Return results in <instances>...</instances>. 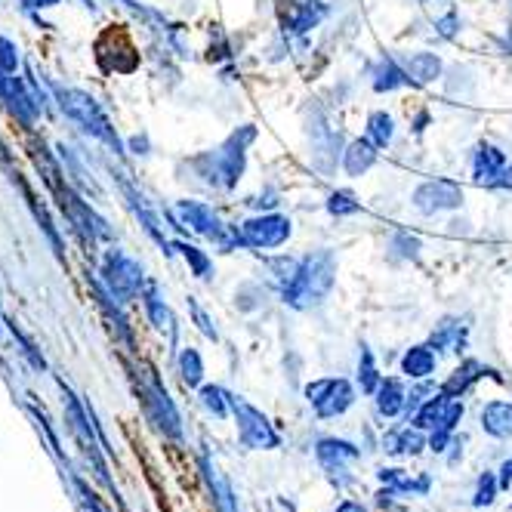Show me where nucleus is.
Here are the masks:
<instances>
[{
    "instance_id": "nucleus-1",
    "label": "nucleus",
    "mask_w": 512,
    "mask_h": 512,
    "mask_svg": "<svg viewBox=\"0 0 512 512\" xmlns=\"http://www.w3.org/2000/svg\"><path fill=\"white\" fill-rule=\"evenodd\" d=\"M334 284H337V256L331 250H315L303 256L300 272L287 284H281L278 294L284 306L297 312H309L331 297Z\"/></svg>"
},
{
    "instance_id": "nucleus-2",
    "label": "nucleus",
    "mask_w": 512,
    "mask_h": 512,
    "mask_svg": "<svg viewBox=\"0 0 512 512\" xmlns=\"http://www.w3.org/2000/svg\"><path fill=\"white\" fill-rule=\"evenodd\" d=\"M312 454H315L318 469L324 472V479L331 482L337 491H346L358 482V475L352 469L364 457V451L355 442H349V438L321 435V438H315Z\"/></svg>"
},
{
    "instance_id": "nucleus-3",
    "label": "nucleus",
    "mask_w": 512,
    "mask_h": 512,
    "mask_svg": "<svg viewBox=\"0 0 512 512\" xmlns=\"http://www.w3.org/2000/svg\"><path fill=\"white\" fill-rule=\"evenodd\" d=\"M303 395L318 420H337L352 411L358 401V386L346 377H318L303 386Z\"/></svg>"
},
{
    "instance_id": "nucleus-4",
    "label": "nucleus",
    "mask_w": 512,
    "mask_h": 512,
    "mask_svg": "<svg viewBox=\"0 0 512 512\" xmlns=\"http://www.w3.org/2000/svg\"><path fill=\"white\" fill-rule=\"evenodd\" d=\"M253 139H256V127L244 124V127H238L223 142V149H219L216 155H207L213 186H223V189H235L238 186L244 170H247V149H250Z\"/></svg>"
},
{
    "instance_id": "nucleus-5",
    "label": "nucleus",
    "mask_w": 512,
    "mask_h": 512,
    "mask_svg": "<svg viewBox=\"0 0 512 512\" xmlns=\"http://www.w3.org/2000/svg\"><path fill=\"white\" fill-rule=\"evenodd\" d=\"M232 417H235L241 448H247V451H278L281 448V432L275 429V423L256 405H250L247 398L232 395Z\"/></svg>"
},
{
    "instance_id": "nucleus-6",
    "label": "nucleus",
    "mask_w": 512,
    "mask_h": 512,
    "mask_svg": "<svg viewBox=\"0 0 512 512\" xmlns=\"http://www.w3.org/2000/svg\"><path fill=\"white\" fill-rule=\"evenodd\" d=\"M238 229L244 235L247 250H275V247H284L290 241V235H294V223H290V216H284V213L250 216Z\"/></svg>"
},
{
    "instance_id": "nucleus-7",
    "label": "nucleus",
    "mask_w": 512,
    "mask_h": 512,
    "mask_svg": "<svg viewBox=\"0 0 512 512\" xmlns=\"http://www.w3.org/2000/svg\"><path fill=\"white\" fill-rule=\"evenodd\" d=\"M309 142H312V164L321 173H334L337 161H343V136L337 127L327 124V115L315 105L312 108V121L306 127Z\"/></svg>"
},
{
    "instance_id": "nucleus-8",
    "label": "nucleus",
    "mask_w": 512,
    "mask_h": 512,
    "mask_svg": "<svg viewBox=\"0 0 512 512\" xmlns=\"http://www.w3.org/2000/svg\"><path fill=\"white\" fill-rule=\"evenodd\" d=\"M411 204L417 213L423 216H435V213H448V210H460L463 207V186L454 179H426L414 189Z\"/></svg>"
},
{
    "instance_id": "nucleus-9",
    "label": "nucleus",
    "mask_w": 512,
    "mask_h": 512,
    "mask_svg": "<svg viewBox=\"0 0 512 512\" xmlns=\"http://www.w3.org/2000/svg\"><path fill=\"white\" fill-rule=\"evenodd\" d=\"M377 482L389 491H395L398 497H426L432 491V475L429 472H411L401 466H380L377 469Z\"/></svg>"
},
{
    "instance_id": "nucleus-10",
    "label": "nucleus",
    "mask_w": 512,
    "mask_h": 512,
    "mask_svg": "<svg viewBox=\"0 0 512 512\" xmlns=\"http://www.w3.org/2000/svg\"><path fill=\"white\" fill-rule=\"evenodd\" d=\"M509 158L503 149H497L494 142H479L472 149V158H469V167H472V182L475 186H485V189H494V182L500 179V173L506 170Z\"/></svg>"
},
{
    "instance_id": "nucleus-11",
    "label": "nucleus",
    "mask_w": 512,
    "mask_h": 512,
    "mask_svg": "<svg viewBox=\"0 0 512 512\" xmlns=\"http://www.w3.org/2000/svg\"><path fill=\"white\" fill-rule=\"evenodd\" d=\"M380 448L389 454V457H398V460H411V457H420L426 448H429V432L417 429L414 423H405V426H395L383 435Z\"/></svg>"
},
{
    "instance_id": "nucleus-12",
    "label": "nucleus",
    "mask_w": 512,
    "mask_h": 512,
    "mask_svg": "<svg viewBox=\"0 0 512 512\" xmlns=\"http://www.w3.org/2000/svg\"><path fill=\"white\" fill-rule=\"evenodd\" d=\"M368 75H371V87L377 93H395L401 87H417L414 78L408 75L405 62H401V56H392V53H386L383 59H377L368 68Z\"/></svg>"
},
{
    "instance_id": "nucleus-13",
    "label": "nucleus",
    "mask_w": 512,
    "mask_h": 512,
    "mask_svg": "<svg viewBox=\"0 0 512 512\" xmlns=\"http://www.w3.org/2000/svg\"><path fill=\"white\" fill-rule=\"evenodd\" d=\"M371 398H374V411H377L380 420H398V417H405V408H408L405 377H383L380 389Z\"/></svg>"
},
{
    "instance_id": "nucleus-14",
    "label": "nucleus",
    "mask_w": 512,
    "mask_h": 512,
    "mask_svg": "<svg viewBox=\"0 0 512 512\" xmlns=\"http://www.w3.org/2000/svg\"><path fill=\"white\" fill-rule=\"evenodd\" d=\"M497 371H491L485 361H479V358H463L460 361V368H454V374L438 386V392H445L448 398H463L475 383L479 380H485V377H494ZM494 380H500V377H494Z\"/></svg>"
},
{
    "instance_id": "nucleus-15",
    "label": "nucleus",
    "mask_w": 512,
    "mask_h": 512,
    "mask_svg": "<svg viewBox=\"0 0 512 512\" xmlns=\"http://www.w3.org/2000/svg\"><path fill=\"white\" fill-rule=\"evenodd\" d=\"M466 343H469V324L466 318H442L435 324V331L429 334V346L435 352H454V355H463L466 352Z\"/></svg>"
},
{
    "instance_id": "nucleus-16",
    "label": "nucleus",
    "mask_w": 512,
    "mask_h": 512,
    "mask_svg": "<svg viewBox=\"0 0 512 512\" xmlns=\"http://www.w3.org/2000/svg\"><path fill=\"white\" fill-rule=\"evenodd\" d=\"M463 414H466V405H463V398H451L448 401V408L442 414V420L435 423V429L429 432V451L432 454H448L451 442H454V435L463 423Z\"/></svg>"
},
{
    "instance_id": "nucleus-17",
    "label": "nucleus",
    "mask_w": 512,
    "mask_h": 512,
    "mask_svg": "<svg viewBox=\"0 0 512 512\" xmlns=\"http://www.w3.org/2000/svg\"><path fill=\"white\" fill-rule=\"evenodd\" d=\"M479 426L485 435L497 438V442H509L512 438V401L509 398L485 401V408L479 411Z\"/></svg>"
},
{
    "instance_id": "nucleus-18",
    "label": "nucleus",
    "mask_w": 512,
    "mask_h": 512,
    "mask_svg": "<svg viewBox=\"0 0 512 512\" xmlns=\"http://www.w3.org/2000/svg\"><path fill=\"white\" fill-rule=\"evenodd\" d=\"M401 368V377L417 383V380H432L435 368H438V352L429 346V343H417L411 349H405V355H401L398 361Z\"/></svg>"
},
{
    "instance_id": "nucleus-19",
    "label": "nucleus",
    "mask_w": 512,
    "mask_h": 512,
    "mask_svg": "<svg viewBox=\"0 0 512 512\" xmlns=\"http://www.w3.org/2000/svg\"><path fill=\"white\" fill-rule=\"evenodd\" d=\"M377 158H380L377 145L368 136H358V139H352L343 149V170H346V176L358 179V176H364L377 164Z\"/></svg>"
},
{
    "instance_id": "nucleus-20",
    "label": "nucleus",
    "mask_w": 512,
    "mask_h": 512,
    "mask_svg": "<svg viewBox=\"0 0 512 512\" xmlns=\"http://www.w3.org/2000/svg\"><path fill=\"white\" fill-rule=\"evenodd\" d=\"M201 466H204V482H207V488H210V503H213V509H216V512H241V503H238V497H235V491H232V485H229L226 475L219 472L210 460H204Z\"/></svg>"
},
{
    "instance_id": "nucleus-21",
    "label": "nucleus",
    "mask_w": 512,
    "mask_h": 512,
    "mask_svg": "<svg viewBox=\"0 0 512 512\" xmlns=\"http://www.w3.org/2000/svg\"><path fill=\"white\" fill-rule=\"evenodd\" d=\"M179 210H182V216H186V223H189L195 232H201V235H207V238H213V241H216L219 235H223V229H226V223L216 216V210L207 207V204H201V201H182Z\"/></svg>"
},
{
    "instance_id": "nucleus-22",
    "label": "nucleus",
    "mask_w": 512,
    "mask_h": 512,
    "mask_svg": "<svg viewBox=\"0 0 512 512\" xmlns=\"http://www.w3.org/2000/svg\"><path fill=\"white\" fill-rule=\"evenodd\" d=\"M401 62H405L408 75L414 78V84H417V87L438 81V78H442V71H445V62H442V56H438V53H429V50L408 53V56H401Z\"/></svg>"
},
{
    "instance_id": "nucleus-23",
    "label": "nucleus",
    "mask_w": 512,
    "mask_h": 512,
    "mask_svg": "<svg viewBox=\"0 0 512 512\" xmlns=\"http://www.w3.org/2000/svg\"><path fill=\"white\" fill-rule=\"evenodd\" d=\"M355 383L361 389V395H374L383 383V374L377 368V358H374V349L368 343H361L358 346V374H355Z\"/></svg>"
},
{
    "instance_id": "nucleus-24",
    "label": "nucleus",
    "mask_w": 512,
    "mask_h": 512,
    "mask_svg": "<svg viewBox=\"0 0 512 512\" xmlns=\"http://www.w3.org/2000/svg\"><path fill=\"white\" fill-rule=\"evenodd\" d=\"M448 401H451V398H448L445 392H438V389H435V392L423 401V405L411 414L408 423H414V426L423 429V432H432L435 423L442 420V414H445V408H448Z\"/></svg>"
},
{
    "instance_id": "nucleus-25",
    "label": "nucleus",
    "mask_w": 512,
    "mask_h": 512,
    "mask_svg": "<svg viewBox=\"0 0 512 512\" xmlns=\"http://www.w3.org/2000/svg\"><path fill=\"white\" fill-rule=\"evenodd\" d=\"M364 136H368L380 152L389 149L392 139H395V121H392V115L383 112V108L371 112V115H368V130H364Z\"/></svg>"
},
{
    "instance_id": "nucleus-26",
    "label": "nucleus",
    "mask_w": 512,
    "mask_h": 512,
    "mask_svg": "<svg viewBox=\"0 0 512 512\" xmlns=\"http://www.w3.org/2000/svg\"><path fill=\"white\" fill-rule=\"evenodd\" d=\"M500 497V479L497 472H482L479 479H475V491H472V509H488L494 506Z\"/></svg>"
},
{
    "instance_id": "nucleus-27",
    "label": "nucleus",
    "mask_w": 512,
    "mask_h": 512,
    "mask_svg": "<svg viewBox=\"0 0 512 512\" xmlns=\"http://www.w3.org/2000/svg\"><path fill=\"white\" fill-rule=\"evenodd\" d=\"M201 405L216 420H226L232 414V392H226L223 386H204L201 389Z\"/></svg>"
},
{
    "instance_id": "nucleus-28",
    "label": "nucleus",
    "mask_w": 512,
    "mask_h": 512,
    "mask_svg": "<svg viewBox=\"0 0 512 512\" xmlns=\"http://www.w3.org/2000/svg\"><path fill=\"white\" fill-rule=\"evenodd\" d=\"M266 269L275 275V281H278V287L281 284H287L290 278H294L297 272H300V263H303V256H290V253H281V256H266Z\"/></svg>"
},
{
    "instance_id": "nucleus-29",
    "label": "nucleus",
    "mask_w": 512,
    "mask_h": 512,
    "mask_svg": "<svg viewBox=\"0 0 512 512\" xmlns=\"http://www.w3.org/2000/svg\"><path fill=\"white\" fill-rule=\"evenodd\" d=\"M327 213L331 216H355V213H361V201L349 192V189H337V192H331V198H327Z\"/></svg>"
},
{
    "instance_id": "nucleus-30",
    "label": "nucleus",
    "mask_w": 512,
    "mask_h": 512,
    "mask_svg": "<svg viewBox=\"0 0 512 512\" xmlns=\"http://www.w3.org/2000/svg\"><path fill=\"white\" fill-rule=\"evenodd\" d=\"M389 250L392 256H401V260H420V238L411 232H395L389 238Z\"/></svg>"
},
{
    "instance_id": "nucleus-31",
    "label": "nucleus",
    "mask_w": 512,
    "mask_h": 512,
    "mask_svg": "<svg viewBox=\"0 0 512 512\" xmlns=\"http://www.w3.org/2000/svg\"><path fill=\"white\" fill-rule=\"evenodd\" d=\"M179 250H182V256H186V263L192 266V272H195L198 278H210L213 263H210V256H207L204 250H198V247H192V244H179Z\"/></svg>"
},
{
    "instance_id": "nucleus-32",
    "label": "nucleus",
    "mask_w": 512,
    "mask_h": 512,
    "mask_svg": "<svg viewBox=\"0 0 512 512\" xmlns=\"http://www.w3.org/2000/svg\"><path fill=\"white\" fill-rule=\"evenodd\" d=\"M204 377V361L195 349H186L182 352V380H186L189 386H198Z\"/></svg>"
},
{
    "instance_id": "nucleus-33",
    "label": "nucleus",
    "mask_w": 512,
    "mask_h": 512,
    "mask_svg": "<svg viewBox=\"0 0 512 512\" xmlns=\"http://www.w3.org/2000/svg\"><path fill=\"white\" fill-rule=\"evenodd\" d=\"M432 28H435V34L442 41H454L457 34H460V16H457V10H448L445 16H438Z\"/></svg>"
},
{
    "instance_id": "nucleus-34",
    "label": "nucleus",
    "mask_w": 512,
    "mask_h": 512,
    "mask_svg": "<svg viewBox=\"0 0 512 512\" xmlns=\"http://www.w3.org/2000/svg\"><path fill=\"white\" fill-rule=\"evenodd\" d=\"M189 309H192V315H195V324L201 327V334H204L207 340H213V343H216V340H219V331H216L213 318H210V315H207V312H204V309H201V306H198L195 300L189 303Z\"/></svg>"
},
{
    "instance_id": "nucleus-35",
    "label": "nucleus",
    "mask_w": 512,
    "mask_h": 512,
    "mask_svg": "<svg viewBox=\"0 0 512 512\" xmlns=\"http://www.w3.org/2000/svg\"><path fill=\"white\" fill-rule=\"evenodd\" d=\"M497 479H500V491H509L512 488V457H506L497 469Z\"/></svg>"
},
{
    "instance_id": "nucleus-36",
    "label": "nucleus",
    "mask_w": 512,
    "mask_h": 512,
    "mask_svg": "<svg viewBox=\"0 0 512 512\" xmlns=\"http://www.w3.org/2000/svg\"><path fill=\"white\" fill-rule=\"evenodd\" d=\"M334 512H368V506H364L361 500H355V497H346V500H340L337 503V509Z\"/></svg>"
},
{
    "instance_id": "nucleus-37",
    "label": "nucleus",
    "mask_w": 512,
    "mask_h": 512,
    "mask_svg": "<svg viewBox=\"0 0 512 512\" xmlns=\"http://www.w3.org/2000/svg\"><path fill=\"white\" fill-rule=\"evenodd\" d=\"M494 189L500 192H512V164H506V170L500 173V179L494 182Z\"/></svg>"
},
{
    "instance_id": "nucleus-38",
    "label": "nucleus",
    "mask_w": 512,
    "mask_h": 512,
    "mask_svg": "<svg viewBox=\"0 0 512 512\" xmlns=\"http://www.w3.org/2000/svg\"><path fill=\"white\" fill-rule=\"evenodd\" d=\"M426 124H429V112H420V115L414 118V124H411V127H414V133H423V130H426Z\"/></svg>"
},
{
    "instance_id": "nucleus-39",
    "label": "nucleus",
    "mask_w": 512,
    "mask_h": 512,
    "mask_svg": "<svg viewBox=\"0 0 512 512\" xmlns=\"http://www.w3.org/2000/svg\"><path fill=\"white\" fill-rule=\"evenodd\" d=\"M420 4H429V0H420Z\"/></svg>"
},
{
    "instance_id": "nucleus-40",
    "label": "nucleus",
    "mask_w": 512,
    "mask_h": 512,
    "mask_svg": "<svg viewBox=\"0 0 512 512\" xmlns=\"http://www.w3.org/2000/svg\"><path fill=\"white\" fill-rule=\"evenodd\" d=\"M509 509H512V506H509Z\"/></svg>"
}]
</instances>
